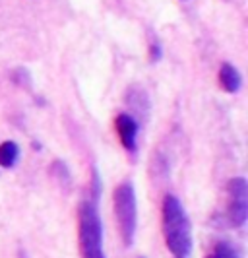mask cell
Wrapping results in <instances>:
<instances>
[{"label":"cell","mask_w":248,"mask_h":258,"mask_svg":"<svg viewBox=\"0 0 248 258\" xmlns=\"http://www.w3.org/2000/svg\"><path fill=\"white\" fill-rule=\"evenodd\" d=\"M163 237L175 258H188L192 252V229L181 200L175 194L163 198Z\"/></svg>","instance_id":"obj_1"},{"label":"cell","mask_w":248,"mask_h":258,"mask_svg":"<svg viewBox=\"0 0 248 258\" xmlns=\"http://www.w3.org/2000/svg\"><path fill=\"white\" fill-rule=\"evenodd\" d=\"M208 258H240V254H238V250L231 243L219 241V243H215L213 248L209 250Z\"/></svg>","instance_id":"obj_8"},{"label":"cell","mask_w":248,"mask_h":258,"mask_svg":"<svg viewBox=\"0 0 248 258\" xmlns=\"http://www.w3.org/2000/svg\"><path fill=\"white\" fill-rule=\"evenodd\" d=\"M78 241L81 258H105L103 223L92 200H84L78 208Z\"/></svg>","instance_id":"obj_2"},{"label":"cell","mask_w":248,"mask_h":258,"mask_svg":"<svg viewBox=\"0 0 248 258\" xmlns=\"http://www.w3.org/2000/svg\"><path fill=\"white\" fill-rule=\"evenodd\" d=\"M219 84L227 93H236L242 86V76L231 62H223L219 68Z\"/></svg>","instance_id":"obj_6"},{"label":"cell","mask_w":248,"mask_h":258,"mask_svg":"<svg viewBox=\"0 0 248 258\" xmlns=\"http://www.w3.org/2000/svg\"><path fill=\"white\" fill-rule=\"evenodd\" d=\"M115 216H117L120 239L126 246L134 243L136 229H138V204H136V192L130 182H120L115 194Z\"/></svg>","instance_id":"obj_3"},{"label":"cell","mask_w":248,"mask_h":258,"mask_svg":"<svg viewBox=\"0 0 248 258\" xmlns=\"http://www.w3.org/2000/svg\"><path fill=\"white\" fill-rule=\"evenodd\" d=\"M229 206L227 218L233 227H242L248 218V184L242 177H235L227 182Z\"/></svg>","instance_id":"obj_4"},{"label":"cell","mask_w":248,"mask_h":258,"mask_svg":"<svg viewBox=\"0 0 248 258\" xmlns=\"http://www.w3.org/2000/svg\"><path fill=\"white\" fill-rule=\"evenodd\" d=\"M149 60L151 62H157V60H161V45H159V41H153L151 39V43H149Z\"/></svg>","instance_id":"obj_9"},{"label":"cell","mask_w":248,"mask_h":258,"mask_svg":"<svg viewBox=\"0 0 248 258\" xmlns=\"http://www.w3.org/2000/svg\"><path fill=\"white\" fill-rule=\"evenodd\" d=\"M115 128L120 138V144L124 150L128 152H136V138H138V122L132 115L120 113L115 120Z\"/></svg>","instance_id":"obj_5"},{"label":"cell","mask_w":248,"mask_h":258,"mask_svg":"<svg viewBox=\"0 0 248 258\" xmlns=\"http://www.w3.org/2000/svg\"><path fill=\"white\" fill-rule=\"evenodd\" d=\"M20 157V146L12 140H6V142L0 144V167L10 169L16 165Z\"/></svg>","instance_id":"obj_7"}]
</instances>
